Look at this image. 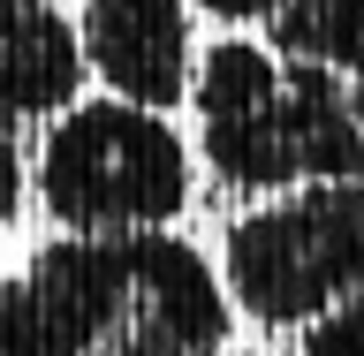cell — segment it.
<instances>
[{
    "instance_id": "6da1fadb",
    "label": "cell",
    "mask_w": 364,
    "mask_h": 356,
    "mask_svg": "<svg viewBox=\"0 0 364 356\" xmlns=\"http://www.w3.org/2000/svg\"><path fill=\"white\" fill-rule=\"evenodd\" d=\"M198 159L228 198H273L296 182H364V114L349 76L289 61L266 38L228 31L190 61Z\"/></svg>"
},
{
    "instance_id": "7a4b0ae2",
    "label": "cell",
    "mask_w": 364,
    "mask_h": 356,
    "mask_svg": "<svg viewBox=\"0 0 364 356\" xmlns=\"http://www.w3.org/2000/svg\"><path fill=\"white\" fill-rule=\"evenodd\" d=\"M31 190L61 235H152L190 212L198 159L159 107L107 91V99H76L46 122Z\"/></svg>"
},
{
    "instance_id": "3957f363",
    "label": "cell",
    "mask_w": 364,
    "mask_h": 356,
    "mask_svg": "<svg viewBox=\"0 0 364 356\" xmlns=\"http://www.w3.org/2000/svg\"><path fill=\"white\" fill-rule=\"evenodd\" d=\"M220 288L228 303L273 334L364 288V182H296L250 198L220 235Z\"/></svg>"
},
{
    "instance_id": "277c9868",
    "label": "cell",
    "mask_w": 364,
    "mask_h": 356,
    "mask_svg": "<svg viewBox=\"0 0 364 356\" xmlns=\"http://www.w3.org/2000/svg\"><path fill=\"white\" fill-rule=\"evenodd\" d=\"M76 45H84V68L114 99H136V107H159V114L182 107L190 61H198L190 0H84Z\"/></svg>"
},
{
    "instance_id": "5b68a950",
    "label": "cell",
    "mask_w": 364,
    "mask_h": 356,
    "mask_svg": "<svg viewBox=\"0 0 364 356\" xmlns=\"http://www.w3.org/2000/svg\"><path fill=\"white\" fill-rule=\"evenodd\" d=\"M84 45L53 0H0V122L31 129L84 99Z\"/></svg>"
},
{
    "instance_id": "8992f818",
    "label": "cell",
    "mask_w": 364,
    "mask_h": 356,
    "mask_svg": "<svg viewBox=\"0 0 364 356\" xmlns=\"http://www.w3.org/2000/svg\"><path fill=\"white\" fill-rule=\"evenodd\" d=\"M266 45L364 84V0H281L266 16Z\"/></svg>"
},
{
    "instance_id": "52a82bcc",
    "label": "cell",
    "mask_w": 364,
    "mask_h": 356,
    "mask_svg": "<svg viewBox=\"0 0 364 356\" xmlns=\"http://www.w3.org/2000/svg\"><path fill=\"white\" fill-rule=\"evenodd\" d=\"M296 334H304L296 356H364V288L341 296V303H326L318 318H304Z\"/></svg>"
},
{
    "instance_id": "ba28073f",
    "label": "cell",
    "mask_w": 364,
    "mask_h": 356,
    "mask_svg": "<svg viewBox=\"0 0 364 356\" xmlns=\"http://www.w3.org/2000/svg\"><path fill=\"white\" fill-rule=\"evenodd\" d=\"M23 190H31V167H23L16 129L0 122V227H16V220H23Z\"/></svg>"
},
{
    "instance_id": "9c48e42d",
    "label": "cell",
    "mask_w": 364,
    "mask_h": 356,
    "mask_svg": "<svg viewBox=\"0 0 364 356\" xmlns=\"http://www.w3.org/2000/svg\"><path fill=\"white\" fill-rule=\"evenodd\" d=\"M198 16H213V23H228V31H243V23H266L281 0H190Z\"/></svg>"
},
{
    "instance_id": "30bf717a",
    "label": "cell",
    "mask_w": 364,
    "mask_h": 356,
    "mask_svg": "<svg viewBox=\"0 0 364 356\" xmlns=\"http://www.w3.org/2000/svg\"><path fill=\"white\" fill-rule=\"evenodd\" d=\"M220 356H273V349H220Z\"/></svg>"
}]
</instances>
